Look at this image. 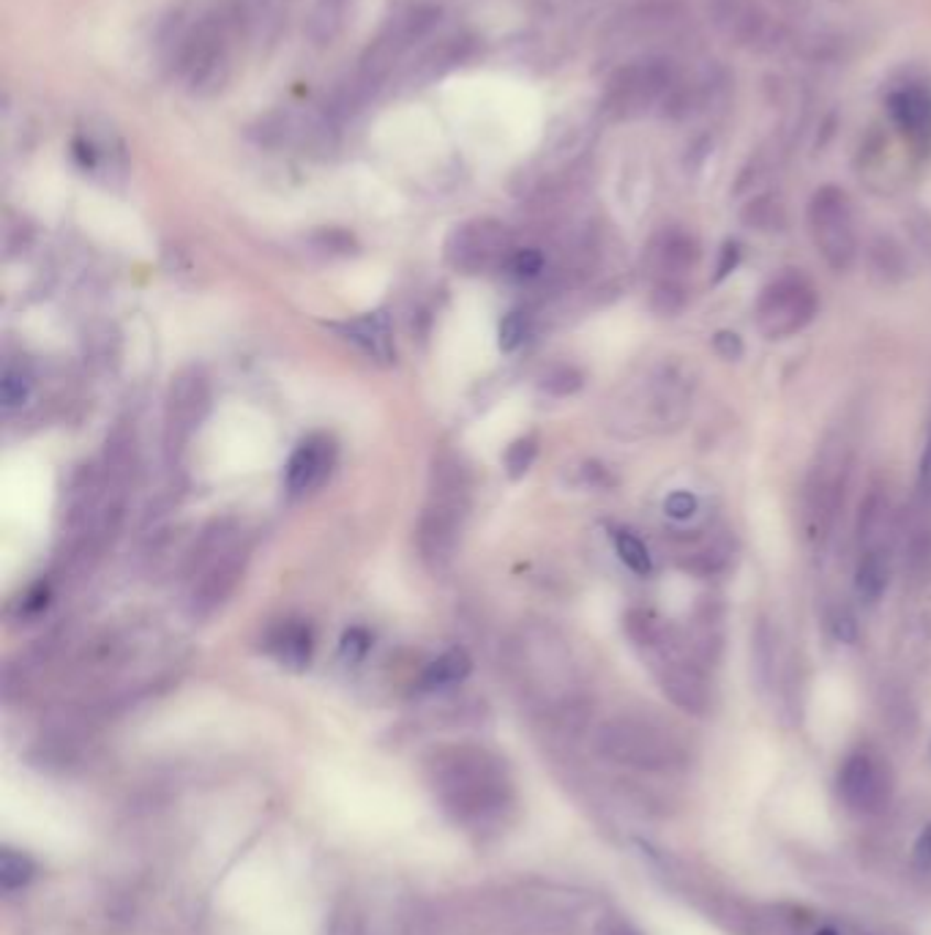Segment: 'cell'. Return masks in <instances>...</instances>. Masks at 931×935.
<instances>
[{
  "label": "cell",
  "mask_w": 931,
  "mask_h": 935,
  "mask_svg": "<svg viewBox=\"0 0 931 935\" xmlns=\"http://www.w3.org/2000/svg\"><path fill=\"white\" fill-rule=\"evenodd\" d=\"M696 509H700V501H696V495L689 493V490H675V493L667 495L664 501L667 517H672V520L678 523L691 520V517L696 515Z\"/></svg>",
  "instance_id": "obj_33"
},
{
  "label": "cell",
  "mask_w": 931,
  "mask_h": 935,
  "mask_svg": "<svg viewBox=\"0 0 931 935\" xmlns=\"http://www.w3.org/2000/svg\"><path fill=\"white\" fill-rule=\"evenodd\" d=\"M623 630H626L628 641L645 648V652H656L672 637L670 626L650 610H628L626 619H623Z\"/></svg>",
  "instance_id": "obj_24"
},
{
  "label": "cell",
  "mask_w": 931,
  "mask_h": 935,
  "mask_svg": "<svg viewBox=\"0 0 931 935\" xmlns=\"http://www.w3.org/2000/svg\"><path fill=\"white\" fill-rule=\"evenodd\" d=\"M72 153H74V162L79 164L83 170H88V173H99L101 168H107V164H116L123 159V146L118 142V137H112V132H96L94 127L83 129L77 137H74L72 142Z\"/></svg>",
  "instance_id": "obj_19"
},
{
  "label": "cell",
  "mask_w": 931,
  "mask_h": 935,
  "mask_svg": "<svg viewBox=\"0 0 931 935\" xmlns=\"http://www.w3.org/2000/svg\"><path fill=\"white\" fill-rule=\"evenodd\" d=\"M249 561V545L238 539L236 531L216 526L199 541L192 558L194 583L188 594V613L194 619H208L232 597L241 583Z\"/></svg>",
  "instance_id": "obj_4"
},
{
  "label": "cell",
  "mask_w": 931,
  "mask_h": 935,
  "mask_svg": "<svg viewBox=\"0 0 931 935\" xmlns=\"http://www.w3.org/2000/svg\"><path fill=\"white\" fill-rule=\"evenodd\" d=\"M738 260H740L738 244H724L722 260H718V266H716V279H724L727 273H733L735 268H738Z\"/></svg>",
  "instance_id": "obj_39"
},
{
  "label": "cell",
  "mask_w": 931,
  "mask_h": 935,
  "mask_svg": "<svg viewBox=\"0 0 931 935\" xmlns=\"http://www.w3.org/2000/svg\"><path fill=\"white\" fill-rule=\"evenodd\" d=\"M524 336H528V318H524V312L511 310L500 321V329H497V345H500L502 353H513L522 345Z\"/></svg>",
  "instance_id": "obj_29"
},
{
  "label": "cell",
  "mask_w": 931,
  "mask_h": 935,
  "mask_svg": "<svg viewBox=\"0 0 931 935\" xmlns=\"http://www.w3.org/2000/svg\"><path fill=\"white\" fill-rule=\"evenodd\" d=\"M36 872V862H33L25 851L11 846L0 848V889H3L6 894L22 892V889L31 886Z\"/></svg>",
  "instance_id": "obj_25"
},
{
  "label": "cell",
  "mask_w": 931,
  "mask_h": 935,
  "mask_svg": "<svg viewBox=\"0 0 931 935\" xmlns=\"http://www.w3.org/2000/svg\"><path fill=\"white\" fill-rule=\"evenodd\" d=\"M912 859H916L918 870H931V826H927V829L921 831V837L916 840Z\"/></svg>",
  "instance_id": "obj_38"
},
{
  "label": "cell",
  "mask_w": 931,
  "mask_h": 935,
  "mask_svg": "<svg viewBox=\"0 0 931 935\" xmlns=\"http://www.w3.org/2000/svg\"><path fill=\"white\" fill-rule=\"evenodd\" d=\"M820 301H816L814 284L803 273H781L768 288L759 293L754 307L757 329L768 340H787V336L803 332L814 321Z\"/></svg>",
  "instance_id": "obj_7"
},
{
  "label": "cell",
  "mask_w": 931,
  "mask_h": 935,
  "mask_svg": "<svg viewBox=\"0 0 931 935\" xmlns=\"http://www.w3.org/2000/svg\"><path fill=\"white\" fill-rule=\"evenodd\" d=\"M872 258H874V268H877L879 273H885L888 279L890 277L896 279L905 273V255H901V249L896 247L894 241H888V238H879Z\"/></svg>",
  "instance_id": "obj_31"
},
{
  "label": "cell",
  "mask_w": 931,
  "mask_h": 935,
  "mask_svg": "<svg viewBox=\"0 0 931 935\" xmlns=\"http://www.w3.org/2000/svg\"><path fill=\"white\" fill-rule=\"evenodd\" d=\"M653 258L659 271L683 273L700 264V244L685 230H667L656 238Z\"/></svg>",
  "instance_id": "obj_20"
},
{
  "label": "cell",
  "mask_w": 931,
  "mask_h": 935,
  "mask_svg": "<svg viewBox=\"0 0 931 935\" xmlns=\"http://www.w3.org/2000/svg\"><path fill=\"white\" fill-rule=\"evenodd\" d=\"M470 668L473 663L470 657H467V652L451 648L443 657H437L435 663L426 665V670L421 673V689H424V692H435V689L454 687V684H462L470 676Z\"/></svg>",
  "instance_id": "obj_23"
},
{
  "label": "cell",
  "mask_w": 931,
  "mask_h": 935,
  "mask_svg": "<svg viewBox=\"0 0 931 935\" xmlns=\"http://www.w3.org/2000/svg\"><path fill=\"white\" fill-rule=\"evenodd\" d=\"M675 637L656 648L659 654V684L664 689L667 698L678 706V709L689 711V714H705L711 706V687L694 659L678 657Z\"/></svg>",
  "instance_id": "obj_12"
},
{
  "label": "cell",
  "mask_w": 931,
  "mask_h": 935,
  "mask_svg": "<svg viewBox=\"0 0 931 935\" xmlns=\"http://www.w3.org/2000/svg\"><path fill=\"white\" fill-rule=\"evenodd\" d=\"M918 484H921L923 493L931 498V421H929L927 447H923V454H921V473H918Z\"/></svg>",
  "instance_id": "obj_40"
},
{
  "label": "cell",
  "mask_w": 931,
  "mask_h": 935,
  "mask_svg": "<svg viewBox=\"0 0 931 935\" xmlns=\"http://www.w3.org/2000/svg\"><path fill=\"white\" fill-rule=\"evenodd\" d=\"M350 0H314L306 33L317 47H328L345 31Z\"/></svg>",
  "instance_id": "obj_21"
},
{
  "label": "cell",
  "mask_w": 931,
  "mask_h": 935,
  "mask_svg": "<svg viewBox=\"0 0 931 935\" xmlns=\"http://www.w3.org/2000/svg\"><path fill=\"white\" fill-rule=\"evenodd\" d=\"M424 777L440 809L467 831L497 829L517 804L506 761L487 746H440L424 761Z\"/></svg>",
  "instance_id": "obj_1"
},
{
  "label": "cell",
  "mask_w": 931,
  "mask_h": 935,
  "mask_svg": "<svg viewBox=\"0 0 931 935\" xmlns=\"http://www.w3.org/2000/svg\"><path fill=\"white\" fill-rule=\"evenodd\" d=\"M596 752L609 763L642 772H664L681 763V746L670 733L637 717H615L596 731Z\"/></svg>",
  "instance_id": "obj_5"
},
{
  "label": "cell",
  "mask_w": 931,
  "mask_h": 935,
  "mask_svg": "<svg viewBox=\"0 0 931 935\" xmlns=\"http://www.w3.org/2000/svg\"><path fill=\"white\" fill-rule=\"evenodd\" d=\"M888 116L901 135L918 148L931 151V88L918 83L899 85L888 94Z\"/></svg>",
  "instance_id": "obj_15"
},
{
  "label": "cell",
  "mask_w": 931,
  "mask_h": 935,
  "mask_svg": "<svg viewBox=\"0 0 931 935\" xmlns=\"http://www.w3.org/2000/svg\"><path fill=\"white\" fill-rule=\"evenodd\" d=\"M369 652V635L367 630H350L345 632V637H342V654H345L350 663H356V659H361L364 654Z\"/></svg>",
  "instance_id": "obj_36"
},
{
  "label": "cell",
  "mask_w": 931,
  "mask_h": 935,
  "mask_svg": "<svg viewBox=\"0 0 931 935\" xmlns=\"http://www.w3.org/2000/svg\"><path fill=\"white\" fill-rule=\"evenodd\" d=\"M831 630H833V635H836V641L849 643V646H853V643H858V621H855V615L849 613V610L842 608V610H836V613H833Z\"/></svg>",
  "instance_id": "obj_35"
},
{
  "label": "cell",
  "mask_w": 931,
  "mask_h": 935,
  "mask_svg": "<svg viewBox=\"0 0 931 935\" xmlns=\"http://www.w3.org/2000/svg\"><path fill=\"white\" fill-rule=\"evenodd\" d=\"M814 935H838V933L833 931V927H822V931H816Z\"/></svg>",
  "instance_id": "obj_42"
},
{
  "label": "cell",
  "mask_w": 931,
  "mask_h": 935,
  "mask_svg": "<svg viewBox=\"0 0 931 935\" xmlns=\"http://www.w3.org/2000/svg\"><path fill=\"white\" fill-rule=\"evenodd\" d=\"M28 391H31L28 375L9 364V367L3 369V380H0V400H3V408H17V405L25 402Z\"/></svg>",
  "instance_id": "obj_30"
},
{
  "label": "cell",
  "mask_w": 931,
  "mask_h": 935,
  "mask_svg": "<svg viewBox=\"0 0 931 935\" xmlns=\"http://www.w3.org/2000/svg\"><path fill=\"white\" fill-rule=\"evenodd\" d=\"M613 541H615V550H618L620 561L626 563L634 574L648 578V574L653 572V558H650L648 547H645V541L639 539L637 534L628 531V528H615Z\"/></svg>",
  "instance_id": "obj_26"
},
{
  "label": "cell",
  "mask_w": 931,
  "mask_h": 935,
  "mask_svg": "<svg viewBox=\"0 0 931 935\" xmlns=\"http://www.w3.org/2000/svg\"><path fill=\"white\" fill-rule=\"evenodd\" d=\"M675 83L670 61L648 58L637 64L623 66L607 85L604 107L613 112V118H637L648 112L656 101H661Z\"/></svg>",
  "instance_id": "obj_9"
},
{
  "label": "cell",
  "mask_w": 931,
  "mask_h": 935,
  "mask_svg": "<svg viewBox=\"0 0 931 935\" xmlns=\"http://www.w3.org/2000/svg\"><path fill=\"white\" fill-rule=\"evenodd\" d=\"M535 458H539V436H535V432H528V436L517 438V441L506 449V454H502V465H506L508 476L522 479L524 473L533 467Z\"/></svg>",
  "instance_id": "obj_27"
},
{
  "label": "cell",
  "mask_w": 931,
  "mask_h": 935,
  "mask_svg": "<svg viewBox=\"0 0 931 935\" xmlns=\"http://www.w3.org/2000/svg\"><path fill=\"white\" fill-rule=\"evenodd\" d=\"M238 39H241V14L230 6L208 11L192 28L178 33L173 68L188 94L214 96L230 83Z\"/></svg>",
  "instance_id": "obj_2"
},
{
  "label": "cell",
  "mask_w": 931,
  "mask_h": 935,
  "mask_svg": "<svg viewBox=\"0 0 931 935\" xmlns=\"http://www.w3.org/2000/svg\"><path fill=\"white\" fill-rule=\"evenodd\" d=\"M470 476L456 454H440L432 463L430 504L419 520V552L430 569H445L456 556L467 517Z\"/></svg>",
  "instance_id": "obj_3"
},
{
  "label": "cell",
  "mask_w": 931,
  "mask_h": 935,
  "mask_svg": "<svg viewBox=\"0 0 931 935\" xmlns=\"http://www.w3.org/2000/svg\"><path fill=\"white\" fill-rule=\"evenodd\" d=\"M849 473V449L844 441L831 443L822 452V460L811 471L809 487H806V517H809V534L814 539H827V531L836 520L838 504L844 498V487H847Z\"/></svg>",
  "instance_id": "obj_10"
},
{
  "label": "cell",
  "mask_w": 931,
  "mask_h": 935,
  "mask_svg": "<svg viewBox=\"0 0 931 935\" xmlns=\"http://www.w3.org/2000/svg\"><path fill=\"white\" fill-rule=\"evenodd\" d=\"M266 648L277 657L279 665L290 670H304L312 663L314 637L310 624L299 619L279 621L266 637Z\"/></svg>",
  "instance_id": "obj_18"
},
{
  "label": "cell",
  "mask_w": 931,
  "mask_h": 935,
  "mask_svg": "<svg viewBox=\"0 0 931 935\" xmlns=\"http://www.w3.org/2000/svg\"><path fill=\"white\" fill-rule=\"evenodd\" d=\"M334 329L372 362L386 364V367L397 362V342H393V326L386 310L364 312L350 321L336 323Z\"/></svg>",
  "instance_id": "obj_17"
},
{
  "label": "cell",
  "mask_w": 931,
  "mask_h": 935,
  "mask_svg": "<svg viewBox=\"0 0 931 935\" xmlns=\"http://www.w3.org/2000/svg\"><path fill=\"white\" fill-rule=\"evenodd\" d=\"M513 252V236L502 222L467 219L448 233L445 241V260L462 273H487L497 268H508Z\"/></svg>",
  "instance_id": "obj_8"
},
{
  "label": "cell",
  "mask_w": 931,
  "mask_h": 935,
  "mask_svg": "<svg viewBox=\"0 0 931 935\" xmlns=\"http://www.w3.org/2000/svg\"><path fill=\"white\" fill-rule=\"evenodd\" d=\"M838 794L855 813H879L890 799L888 766L869 752H855L838 772Z\"/></svg>",
  "instance_id": "obj_13"
},
{
  "label": "cell",
  "mask_w": 931,
  "mask_h": 935,
  "mask_svg": "<svg viewBox=\"0 0 931 935\" xmlns=\"http://www.w3.org/2000/svg\"><path fill=\"white\" fill-rule=\"evenodd\" d=\"M210 410V386L203 369L188 367L173 378L164 402V432L170 449H184Z\"/></svg>",
  "instance_id": "obj_11"
},
{
  "label": "cell",
  "mask_w": 931,
  "mask_h": 935,
  "mask_svg": "<svg viewBox=\"0 0 931 935\" xmlns=\"http://www.w3.org/2000/svg\"><path fill=\"white\" fill-rule=\"evenodd\" d=\"M336 465V441L331 436L304 438L293 454H290L288 465H284V487L290 495H306L312 490L323 487L328 482L331 471Z\"/></svg>",
  "instance_id": "obj_14"
},
{
  "label": "cell",
  "mask_w": 931,
  "mask_h": 935,
  "mask_svg": "<svg viewBox=\"0 0 931 935\" xmlns=\"http://www.w3.org/2000/svg\"><path fill=\"white\" fill-rule=\"evenodd\" d=\"M888 556H885L879 547H869L866 552H860L858 569H855V591H858L860 600L869 604L883 600L885 589H888Z\"/></svg>",
  "instance_id": "obj_22"
},
{
  "label": "cell",
  "mask_w": 931,
  "mask_h": 935,
  "mask_svg": "<svg viewBox=\"0 0 931 935\" xmlns=\"http://www.w3.org/2000/svg\"><path fill=\"white\" fill-rule=\"evenodd\" d=\"M713 347H716V353L722 358H727V362H735V358L744 356V340H740L735 332H718L713 336Z\"/></svg>",
  "instance_id": "obj_37"
},
{
  "label": "cell",
  "mask_w": 931,
  "mask_h": 935,
  "mask_svg": "<svg viewBox=\"0 0 931 935\" xmlns=\"http://www.w3.org/2000/svg\"><path fill=\"white\" fill-rule=\"evenodd\" d=\"M508 271L519 279H533L544 271V255L539 249H517L508 264Z\"/></svg>",
  "instance_id": "obj_32"
},
{
  "label": "cell",
  "mask_w": 931,
  "mask_h": 935,
  "mask_svg": "<svg viewBox=\"0 0 931 935\" xmlns=\"http://www.w3.org/2000/svg\"><path fill=\"white\" fill-rule=\"evenodd\" d=\"M910 567H912V572L921 574V578H929V574H931V531L918 536V539L912 541Z\"/></svg>",
  "instance_id": "obj_34"
},
{
  "label": "cell",
  "mask_w": 931,
  "mask_h": 935,
  "mask_svg": "<svg viewBox=\"0 0 931 935\" xmlns=\"http://www.w3.org/2000/svg\"><path fill=\"white\" fill-rule=\"evenodd\" d=\"M809 233L833 271H847L858 258L853 201L842 186H820L809 201Z\"/></svg>",
  "instance_id": "obj_6"
},
{
  "label": "cell",
  "mask_w": 931,
  "mask_h": 935,
  "mask_svg": "<svg viewBox=\"0 0 931 935\" xmlns=\"http://www.w3.org/2000/svg\"><path fill=\"white\" fill-rule=\"evenodd\" d=\"M598 935H639V933L623 920H604L602 925H598Z\"/></svg>",
  "instance_id": "obj_41"
},
{
  "label": "cell",
  "mask_w": 931,
  "mask_h": 935,
  "mask_svg": "<svg viewBox=\"0 0 931 935\" xmlns=\"http://www.w3.org/2000/svg\"><path fill=\"white\" fill-rule=\"evenodd\" d=\"M582 384H585V375H582L576 367H571V364H557V367H550L544 373V378H541V389L552 397L576 395V391L582 389Z\"/></svg>",
  "instance_id": "obj_28"
},
{
  "label": "cell",
  "mask_w": 931,
  "mask_h": 935,
  "mask_svg": "<svg viewBox=\"0 0 931 935\" xmlns=\"http://www.w3.org/2000/svg\"><path fill=\"white\" fill-rule=\"evenodd\" d=\"M707 6L718 31L735 44L754 47L768 39L770 17L757 0H707Z\"/></svg>",
  "instance_id": "obj_16"
}]
</instances>
